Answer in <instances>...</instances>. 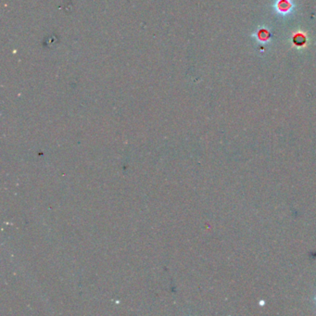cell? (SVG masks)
Listing matches in <instances>:
<instances>
[]
</instances>
